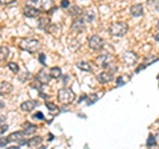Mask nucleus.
I'll list each match as a JSON object with an SVG mask.
<instances>
[{
  "mask_svg": "<svg viewBox=\"0 0 159 149\" xmlns=\"http://www.w3.org/2000/svg\"><path fill=\"white\" fill-rule=\"evenodd\" d=\"M12 90H13V86L9 82H6V81L0 82V95H7V94L12 92Z\"/></svg>",
  "mask_w": 159,
  "mask_h": 149,
  "instance_id": "15",
  "label": "nucleus"
},
{
  "mask_svg": "<svg viewBox=\"0 0 159 149\" xmlns=\"http://www.w3.org/2000/svg\"><path fill=\"white\" fill-rule=\"evenodd\" d=\"M8 143H11L9 137H0V148H6Z\"/></svg>",
  "mask_w": 159,
  "mask_h": 149,
  "instance_id": "27",
  "label": "nucleus"
},
{
  "mask_svg": "<svg viewBox=\"0 0 159 149\" xmlns=\"http://www.w3.org/2000/svg\"><path fill=\"white\" fill-rule=\"evenodd\" d=\"M36 131H37V127L34 126V124H31V123H28V121L23 124V132L25 133L27 136L33 135V133H36Z\"/></svg>",
  "mask_w": 159,
  "mask_h": 149,
  "instance_id": "17",
  "label": "nucleus"
},
{
  "mask_svg": "<svg viewBox=\"0 0 159 149\" xmlns=\"http://www.w3.org/2000/svg\"><path fill=\"white\" fill-rule=\"evenodd\" d=\"M154 40H155L157 42H159V32H157L155 34H154Z\"/></svg>",
  "mask_w": 159,
  "mask_h": 149,
  "instance_id": "37",
  "label": "nucleus"
},
{
  "mask_svg": "<svg viewBox=\"0 0 159 149\" xmlns=\"http://www.w3.org/2000/svg\"><path fill=\"white\" fill-rule=\"evenodd\" d=\"M117 84H118V86H122V84H125V79H123L122 77H119L117 79Z\"/></svg>",
  "mask_w": 159,
  "mask_h": 149,
  "instance_id": "35",
  "label": "nucleus"
},
{
  "mask_svg": "<svg viewBox=\"0 0 159 149\" xmlns=\"http://www.w3.org/2000/svg\"><path fill=\"white\" fill-rule=\"evenodd\" d=\"M113 73L111 71H109V70H103L101 73H98L97 74V81L99 83H102V84H105V83H109V82H111V79H113Z\"/></svg>",
  "mask_w": 159,
  "mask_h": 149,
  "instance_id": "10",
  "label": "nucleus"
},
{
  "mask_svg": "<svg viewBox=\"0 0 159 149\" xmlns=\"http://www.w3.org/2000/svg\"><path fill=\"white\" fill-rule=\"evenodd\" d=\"M23 13H24V16H25V17L36 19V17H39L40 11L34 6H25V7H24V9H23Z\"/></svg>",
  "mask_w": 159,
  "mask_h": 149,
  "instance_id": "11",
  "label": "nucleus"
},
{
  "mask_svg": "<svg viewBox=\"0 0 159 149\" xmlns=\"http://www.w3.org/2000/svg\"><path fill=\"white\" fill-rule=\"evenodd\" d=\"M49 74H51V77L54 78V79H57V78H60V77L62 75V74H61V69L57 67V66L52 67L51 70H49Z\"/></svg>",
  "mask_w": 159,
  "mask_h": 149,
  "instance_id": "21",
  "label": "nucleus"
},
{
  "mask_svg": "<svg viewBox=\"0 0 159 149\" xmlns=\"http://www.w3.org/2000/svg\"><path fill=\"white\" fill-rule=\"evenodd\" d=\"M37 106H39V102H37V100L29 99V100L21 103V106H20V110L24 111V112H32Z\"/></svg>",
  "mask_w": 159,
  "mask_h": 149,
  "instance_id": "12",
  "label": "nucleus"
},
{
  "mask_svg": "<svg viewBox=\"0 0 159 149\" xmlns=\"http://www.w3.org/2000/svg\"><path fill=\"white\" fill-rule=\"evenodd\" d=\"M113 63V56L109 53H103V54H99V56L96 58V65L101 66L103 69H107Z\"/></svg>",
  "mask_w": 159,
  "mask_h": 149,
  "instance_id": "5",
  "label": "nucleus"
},
{
  "mask_svg": "<svg viewBox=\"0 0 159 149\" xmlns=\"http://www.w3.org/2000/svg\"><path fill=\"white\" fill-rule=\"evenodd\" d=\"M130 15L133 17H141L143 15V6L142 4H133L130 7Z\"/></svg>",
  "mask_w": 159,
  "mask_h": 149,
  "instance_id": "14",
  "label": "nucleus"
},
{
  "mask_svg": "<svg viewBox=\"0 0 159 149\" xmlns=\"http://www.w3.org/2000/svg\"><path fill=\"white\" fill-rule=\"evenodd\" d=\"M9 57V49L7 46H0V62L7 61Z\"/></svg>",
  "mask_w": 159,
  "mask_h": 149,
  "instance_id": "19",
  "label": "nucleus"
},
{
  "mask_svg": "<svg viewBox=\"0 0 159 149\" xmlns=\"http://www.w3.org/2000/svg\"><path fill=\"white\" fill-rule=\"evenodd\" d=\"M36 79H37V82L40 84H44V86H45V84L49 83V81L52 79V77H51V74H49V71L47 70V69H41V70L37 73Z\"/></svg>",
  "mask_w": 159,
  "mask_h": 149,
  "instance_id": "8",
  "label": "nucleus"
},
{
  "mask_svg": "<svg viewBox=\"0 0 159 149\" xmlns=\"http://www.w3.org/2000/svg\"><path fill=\"white\" fill-rule=\"evenodd\" d=\"M158 123H159V120H158Z\"/></svg>",
  "mask_w": 159,
  "mask_h": 149,
  "instance_id": "42",
  "label": "nucleus"
},
{
  "mask_svg": "<svg viewBox=\"0 0 159 149\" xmlns=\"http://www.w3.org/2000/svg\"><path fill=\"white\" fill-rule=\"evenodd\" d=\"M88 45L92 50H101L103 48V40L102 37H99L98 34H93L88 40Z\"/></svg>",
  "mask_w": 159,
  "mask_h": 149,
  "instance_id": "6",
  "label": "nucleus"
},
{
  "mask_svg": "<svg viewBox=\"0 0 159 149\" xmlns=\"http://www.w3.org/2000/svg\"><path fill=\"white\" fill-rule=\"evenodd\" d=\"M7 66H8V69H9V70H11L12 73H15V74L19 73V65H17V63H15V62H8Z\"/></svg>",
  "mask_w": 159,
  "mask_h": 149,
  "instance_id": "25",
  "label": "nucleus"
},
{
  "mask_svg": "<svg viewBox=\"0 0 159 149\" xmlns=\"http://www.w3.org/2000/svg\"><path fill=\"white\" fill-rule=\"evenodd\" d=\"M84 31H85V21H84L81 17L74 19V21L72 24V32H74V33H81Z\"/></svg>",
  "mask_w": 159,
  "mask_h": 149,
  "instance_id": "13",
  "label": "nucleus"
},
{
  "mask_svg": "<svg viewBox=\"0 0 159 149\" xmlns=\"http://www.w3.org/2000/svg\"><path fill=\"white\" fill-rule=\"evenodd\" d=\"M39 61H40V63H43V65H45V54L40 53V54H39Z\"/></svg>",
  "mask_w": 159,
  "mask_h": 149,
  "instance_id": "33",
  "label": "nucleus"
},
{
  "mask_svg": "<svg viewBox=\"0 0 159 149\" xmlns=\"http://www.w3.org/2000/svg\"><path fill=\"white\" fill-rule=\"evenodd\" d=\"M148 7L152 8L155 12H159V0H148Z\"/></svg>",
  "mask_w": 159,
  "mask_h": 149,
  "instance_id": "24",
  "label": "nucleus"
},
{
  "mask_svg": "<svg viewBox=\"0 0 159 149\" xmlns=\"http://www.w3.org/2000/svg\"><path fill=\"white\" fill-rule=\"evenodd\" d=\"M32 3L40 12H48L54 8L53 0H32Z\"/></svg>",
  "mask_w": 159,
  "mask_h": 149,
  "instance_id": "4",
  "label": "nucleus"
},
{
  "mask_svg": "<svg viewBox=\"0 0 159 149\" xmlns=\"http://www.w3.org/2000/svg\"><path fill=\"white\" fill-rule=\"evenodd\" d=\"M146 145H147L148 148H150V147H154V145H157V138H155V136H152V135L148 136Z\"/></svg>",
  "mask_w": 159,
  "mask_h": 149,
  "instance_id": "26",
  "label": "nucleus"
},
{
  "mask_svg": "<svg viewBox=\"0 0 159 149\" xmlns=\"http://www.w3.org/2000/svg\"><path fill=\"white\" fill-rule=\"evenodd\" d=\"M68 13L72 17L77 19V17H81V15H82L84 12H82V9L80 8L78 6H73V7H70V8H69V12H68Z\"/></svg>",
  "mask_w": 159,
  "mask_h": 149,
  "instance_id": "18",
  "label": "nucleus"
},
{
  "mask_svg": "<svg viewBox=\"0 0 159 149\" xmlns=\"http://www.w3.org/2000/svg\"><path fill=\"white\" fill-rule=\"evenodd\" d=\"M57 99H58V102L61 104H64V106H68V104H70V103L74 102L76 95H74V92L70 90V88L64 87V88H61V90H58Z\"/></svg>",
  "mask_w": 159,
  "mask_h": 149,
  "instance_id": "2",
  "label": "nucleus"
},
{
  "mask_svg": "<svg viewBox=\"0 0 159 149\" xmlns=\"http://www.w3.org/2000/svg\"><path fill=\"white\" fill-rule=\"evenodd\" d=\"M41 144H43V137H40V136H33L27 140V145L29 148H37L41 145Z\"/></svg>",
  "mask_w": 159,
  "mask_h": 149,
  "instance_id": "16",
  "label": "nucleus"
},
{
  "mask_svg": "<svg viewBox=\"0 0 159 149\" xmlns=\"http://www.w3.org/2000/svg\"><path fill=\"white\" fill-rule=\"evenodd\" d=\"M129 32V25L123 21H117L113 23L110 28H109V33L114 37H122Z\"/></svg>",
  "mask_w": 159,
  "mask_h": 149,
  "instance_id": "3",
  "label": "nucleus"
},
{
  "mask_svg": "<svg viewBox=\"0 0 159 149\" xmlns=\"http://www.w3.org/2000/svg\"><path fill=\"white\" fill-rule=\"evenodd\" d=\"M148 149H159V147H158V145H154V147H150Z\"/></svg>",
  "mask_w": 159,
  "mask_h": 149,
  "instance_id": "40",
  "label": "nucleus"
},
{
  "mask_svg": "<svg viewBox=\"0 0 159 149\" xmlns=\"http://www.w3.org/2000/svg\"><path fill=\"white\" fill-rule=\"evenodd\" d=\"M77 67L80 69V70H84V71H92V70H93L90 63H89V62H85V61L78 62V63H77Z\"/></svg>",
  "mask_w": 159,
  "mask_h": 149,
  "instance_id": "20",
  "label": "nucleus"
},
{
  "mask_svg": "<svg viewBox=\"0 0 159 149\" xmlns=\"http://www.w3.org/2000/svg\"><path fill=\"white\" fill-rule=\"evenodd\" d=\"M45 106H47L48 110H51V111H57V110H58V107L56 106V104H53V103H51V102H49V103L47 102Z\"/></svg>",
  "mask_w": 159,
  "mask_h": 149,
  "instance_id": "29",
  "label": "nucleus"
},
{
  "mask_svg": "<svg viewBox=\"0 0 159 149\" xmlns=\"http://www.w3.org/2000/svg\"><path fill=\"white\" fill-rule=\"evenodd\" d=\"M19 48L24 52L34 54V53H39L41 50V42L34 38H21L19 41Z\"/></svg>",
  "mask_w": 159,
  "mask_h": 149,
  "instance_id": "1",
  "label": "nucleus"
},
{
  "mask_svg": "<svg viewBox=\"0 0 159 149\" xmlns=\"http://www.w3.org/2000/svg\"><path fill=\"white\" fill-rule=\"evenodd\" d=\"M7 130H8V126H7V124H2V126H0V136H2L3 133H6Z\"/></svg>",
  "mask_w": 159,
  "mask_h": 149,
  "instance_id": "32",
  "label": "nucleus"
},
{
  "mask_svg": "<svg viewBox=\"0 0 159 149\" xmlns=\"http://www.w3.org/2000/svg\"><path fill=\"white\" fill-rule=\"evenodd\" d=\"M2 124H6V116L4 115H0V126Z\"/></svg>",
  "mask_w": 159,
  "mask_h": 149,
  "instance_id": "36",
  "label": "nucleus"
},
{
  "mask_svg": "<svg viewBox=\"0 0 159 149\" xmlns=\"http://www.w3.org/2000/svg\"><path fill=\"white\" fill-rule=\"evenodd\" d=\"M122 61L125 62V65L133 66V65H135L137 63L138 56H137V53H134V52H126L125 54H123V57H122Z\"/></svg>",
  "mask_w": 159,
  "mask_h": 149,
  "instance_id": "9",
  "label": "nucleus"
},
{
  "mask_svg": "<svg viewBox=\"0 0 159 149\" xmlns=\"http://www.w3.org/2000/svg\"><path fill=\"white\" fill-rule=\"evenodd\" d=\"M157 27H158V29H159V20H158V23H157Z\"/></svg>",
  "mask_w": 159,
  "mask_h": 149,
  "instance_id": "41",
  "label": "nucleus"
},
{
  "mask_svg": "<svg viewBox=\"0 0 159 149\" xmlns=\"http://www.w3.org/2000/svg\"><path fill=\"white\" fill-rule=\"evenodd\" d=\"M4 149H20V145H16V147H8V148H4Z\"/></svg>",
  "mask_w": 159,
  "mask_h": 149,
  "instance_id": "39",
  "label": "nucleus"
},
{
  "mask_svg": "<svg viewBox=\"0 0 159 149\" xmlns=\"http://www.w3.org/2000/svg\"><path fill=\"white\" fill-rule=\"evenodd\" d=\"M17 0H0V4L2 6H11V4L13 3H16Z\"/></svg>",
  "mask_w": 159,
  "mask_h": 149,
  "instance_id": "30",
  "label": "nucleus"
},
{
  "mask_svg": "<svg viewBox=\"0 0 159 149\" xmlns=\"http://www.w3.org/2000/svg\"><path fill=\"white\" fill-rule=\"evenodd\" d=\"M97 100H98V96L96 95V94H92V96L88 98V104H89V106H92V104L96 103Z\"/></svg>",
  "mask_w": 159,
  "mask_h": 149,
  "instance_id": "28",
  "label": "nucleus"
},
{
  "mask_svg": "<svg viewBox=\"0 0 159 149\" xmlns=\"http://www.w3.org/2000/svg\"><path fill=\"white\" fill-rule=\"evenodd\" d=\"M9 137V141H15V143H17V145H24V144H27V135L24 133L23 131H20V132H13L11 133V135L8 136Z\"/></svg>",
  "mask_w": 159,
  "mask_h": 149,
  "instance_id": "7",
  "label": "nucleus"
},
{
  "mask_svg": "<svg viewBox=\"0 0 159 149\" xmlns=\"http://www.w3.org/2000/svg\"><path fill=\"white\" fill-rule=\"evenodd\" d=\"M81 19L84 20L85 23H92L94 20V13L93 12H84L81 15Z\"/></svg>",
  "mask_w": 159,
  "mask_h": 149,
  "instance_id": "22",
  "label": "nucleus"
},
{
  "mask_svg": "<svg viewBox=\"0 0 159 149\" xmlns=\"http://www.w3.org/2000/svg\"><path fill=\"white\" fill-rule=\"evenodd\" d=\"M61 7L62 8H69V0H62V2H61Z\"/></svg>",
  "mask_w": 159,
  "mask_h": 149,
  "instance_id": "34",
  "label": "nucleus"
},
{
  "mask_svg": "<svg viewBox=\"0 0 159 149\" xmlns=\"http://www.w3.org/2000/svg\"><path fill=\"white\" fill-rule=\"evenodd\" d=\"M33 119H36V120H44V115L43 112H36L33 115Z\"/></svg>",
  "mask_w": 159,
  "mask_h": 149,
  "instance_id": "31",
  "label": "nucleus"
},
{
  "mask_svg": "<svg viewBox=\"0 0 159 149\" xmlns=\"http://www.w3.org/2000/svg\"><path fill=\"white\" fill-rule=\"evenodd\" d=\"M4 107H6V103H4L3 100H0V110H3Z\"/></svg>",
  "mask_w": 159,
  "mask_h": 149,
  "instance_id": "38",
  "label": "nucleus"
},
{
  "mask_svg": "<svg viewBox=\"0 0 159 149\" xmlns=\"http://www.w3.org/2000/svg\"><path fill=\"white\" fill-rule=\"evenodd\" d=\"M39 28L41 29H48L49 28V19L47 17H41L39 20Z\"/></svg>",
  "mask_w": 159,
  "mask_h": 149,
  "instance_id": "23",
  "label": "nucleus"
}]
</instances>
